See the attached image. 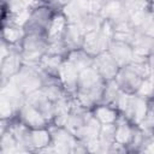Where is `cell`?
Returning <instances> with one entry per match:
<instances>
[{
  "label": "cell",
  "mask_w": 154,
  "mask_h": 154,
  "mask_svg": "<svg viewBox=\"0 0 154 154\" xmlns=\"http://www.w3.org/2000/svg\"><path fill=\"white\" fill-rule=\"evenodd\" d=\"M114 29L109 20H103L101 26L96 30L89 31L84 35L83 47L84 51L90 55H97L107 49L113 37Z\"/></svg>",
  "instance_id": "6da1fadb"
},
{
  "label": "cell",
  "mask_w": 154,
  "mask_h": 154,
  "mask_svg": "<svg viewBox=\"0 0 154 154\" xmlns=\"http://www.w3.org/2000/svg\"><path fill=\"white\" fill-rule=\"evenodd\" d=\"M117 103L128 118L132 119L138 124L147 113V103L144 99L140 95H130L122 93L117 100Z\"/></svg>",
  "instance_id": "7a4b0ae2"
},
{
  "label": "cell",
  "mask_w": 154,
  "mask_h": 154,
  "mask_svg": "<svg viewBox=\"0 0 154 154\" xmlns=\"http://www.w3.org/2000/svg\"><path fill=\"white\" fill-rule=\"evenodd\" d=\"M10 81H12L24 94H30L37 90L42 83L38 72L31 66H23L10 78Z\"/></svg>",
  "instance_id": "3957f363"
},
{
  "label": "cell",
  "mask_w": 154,
  "mask_h": 154,
  "mask_svg": "<svg viewBox=\"0 0 154 154\" xmlns=\"http://www.w3.org/2000/svg\"><path fill=\"white\" fill-rule=\"evenodd\" d=\"M46 49L48 51V45L38 36V34H34L30 37H26L24 41L23 60L26 64L38 63L41 61Z\"/></svg>",
  "instance_id": "277c9868"
},
{
  "label": "cell",
  "mask_w": 154,
  "mask_h": 154,
  "mask_svg": "<svg viewBox=\"0 0 154 154\" xmlns=\"http://www.w3.org/2000/svg\"><path fill=\"white\" fill-rule=\"evenodd\" d=\"M142 81L143 78L130 65L123 66L120 70H118V73L116 76V82L119 88L128 93L137 91Z\"/></svg>",
  "instance_id": "5b68a950"
},
{
  "label": "cell",
  "mask_w": 154,
  "mask_h": 154,
  "mask_svg": "<svg viewBox=\"0 0 154 154\" xmlns=\"http://www.w3.org/2000/svg\"><path fill=\"white\" fill-rule=\"evenodd\" d=\"M93 66L97 70V72L101 75L102 78L111 81L113 77L117 76L119 65L111 55V53L105 51L96 55V58L93 60Z\"/></svg>",
  "instance_id": "8992f818"
},
{
  "label": "cell",
  "mask_w": 154,
  "mask_h": 154,
  "mask_svg": "<svg viewBox=\"0 0 154 154\" xmlns=\"http://www.w3.org/2000/svg\"><path fill=\"white\" fill-rule=\"evenodd\" d=\"M100 16L111 23L113 22L114 24L123 20H129V14L125 10L124 0H107L100 11Z\"/></svg>",
  "instance_id": "52a82bcc"
},
{
  "label": "cell",
  "mask_w": 154,
  "mask_h": 154,
  "mask_svg": "<svg viewBox=\"0 0 154 154\" xmlns=\"http://www.w3.org/2000/svg\"><path fill=\"white\" fill-rule=\"evenodd\" d=\"M90 13L89 0H71L65 5L64 14L67 18V23L73 24L81 22L87 14Z\"/></svg>",
  "instance_id": "ba28073f"
},
{
  "label": "cell",
  "mask_w": 154,
  "mask_h": 154,
  "mask_svg": "<svg viewBox=\"0 0 154 154\" xmlns=\"http://www.w3.org/2000/svg\"><path fill=\"white\" fill-rule=\"evenodd\" d=\"M111 55L114 58L117 64L119 66H125L129 65L132 60V48L129 43L123 42V41H117L114 40L113 42L109 43V51Z\"/></svg>",
  "instance_id": "9c48e42d"
},
{
  "label": "cell",
  "mask_w": 154,
  "mask_h": 154,
  "mask_svg": "<svg viewBox=\"0 0 154 154\" xmlns=\"http://www.w3.org/2000/svg\"><path fill=\"white\" fill-rule=\"evenodd\" d=\"M59 77L61 83L64 84V87L70 90H77V83H78V73L79 71L67 60L65 63H63L59 67Z\"/></svg>",
  "instance_id": "30bf717a"
},
{
  "label": "cell",
  "mask_w": 154,
  "mask_h": 154,
  "mask_svg": "<svg viewBox=\"0 0 154 154\" xmlns=\"http://www.w3.org/2000/svg\"><path fill=\"white\" fill-rule=\"evenodd\" d=\"M53 137V146L54 150L58 152H70L73 149V147L77 146V142L75 141L72 132L63 130V129H55L52 131Z\"/></svg>",
  "instance_id": "8fae6325"
},
{
  "label": "cell",
  "mask_w": 154,
  "mask_h": 154,
  "mask_svg": "<svg viewBox=\"0 0 154 154\" xmlns=\"http://www.w3.org/2000/svg\"><path fill=\"white\" fill-rule=\"evenodd\" d=\"M20 114H22V119L24 120V123L34 129L43 128L47 120L36 107H34L32 105L28 102L20 107Z\"/></svg>",
  "instance_id": "7c38bea8"
},
{
  "label": "cell",
  "mask_w": 154,
  "mask_h": 154,
  "mask_svg": "<svg viewBox=\"0 0 154 154\" xmlns=\"http://www.w3.org/2000/svg\"><path fill=\"white\" fill-rule=\"evenodd\" d=\"M48 41L54 42L61 40V36L66 29V17L65 16H55L51 23L48 24Z\"/></svg>",
  "instance_id": "4fadbf2b"
},
{
  "label": "cell",
  "mask_w": 154,
  "mask_h": 154,
  "mask_svg": "<svg viewBox=\"0 0 154 154\" xmlns=\"http://www.w3.org/2000/svg\"><path fill=\"white\" fill-rule=\"evenodd\" d=\"M20 65V55L14 53H8V55L2 59V77L4 79L7 77H12L19 71Z\"/></svg>",
  "instance_id": "5bb4252c"
},
{
  "label": "cell",
  "mask_w": 154,
  "mask_h": 154,
  "mask_svg": "<svg viewBox=\"0 0 154 154\" xmlns=\"http://www.w3.org/2000/svg\"><path fill=\"white\" fill-rule=\"evenodd\" d=\"M69 61L78 70L82 71L83 69H87L89 66H93V59L89 57V54L84 51H73L70 57H69Z\"/></svg>",
  "instance_id": "9a60e30c"
},
{
  "label": "cell",
  "mask_w": 154,
  "mask_h": 154,
  "mask_svg": "<svg viewBox=\"0 0 154 154\" xmlns=\"http://www.w3.org/2000/svg\"><path fill=\"white\" fill-rule=\"evenodd\" d=\"M132 135H134V132L130 129V126L123 119H120V122L116 126V142L118 144L128 143L132 138Z\"/></svg>",
  "instance_id": "2e32d148"
},
{
  "label": "cell",
  "mask_w": 154,
  "mask_h": 154,
  "mask_svg": "<svg viewBox=\"0 0 154 154\" xmlns=\"http://www.w3.org/2000/svg\"><path fill=\"white\" fill-rule=\"evenodd\" d=\"M49 142V134L43 130H35L30 132V147H46Z\"/></svg>",
  "instance_id": "e0dca14e"
},
{
  "label": "cell",
  "mask_w": 154,
  "mask_h": 154,
  "mask_svg": "<svg viewBox=\"0 0 154 154\" xmlns=\"http://www.w3.org/2000/svg\"><path fill=\"white\" fill-rule=\"evenodd\" d=\"M122 89L119 88V85L117 84L116 81H111L108 83V85L106 87V89L103 90V99L106 102H117L119 95L122 94Z\"/></svg>",
  "instance_id": "ac0fdd59"
},
{
  "label": "cell",
  "mask_w": 154,
  "mask_h": 154,
  "mask_svg": "<svg viewBox=\"0 0 154 154\" xmlns=\"http://www.w3.org/2000/svg\"><path fill=\"white\" fill-rule=\"evenodd\" d=\"M95 118L103 123V124H108V123H113L116 120V112L112 111L109 107L107 106H101V107H97L96 111H95Z\"/></svg>",
  "instance_id": "d6986e66"
},
{
  "label": "cell",
  "mask_w": 154,
  "mask_h": 154,
  "mask_svg": "<svg viewBox=\"0 0 154 154\" xmlns=\"http://www.w3.org/2000/svg\"><path fill=\"white\" fill-rule=\"evenodd\" d=\"M137 95L144 97V96H152L154 95V73L144 78L137 90Z\"/></svg>",
  "instance_id": "ffe728a7"
},
{
  "label": "cell",
  "mask_w": 154,
  "mask_h": 154,
  "mask_svg": "<svg viewBox=\"0 0 154 154\" xmlns=\"http://www.w3.org/2000/svg\"><path fill=\"white\" fill-rule=\"evenodd\" d=\"M24 32L20 29V26L14 25V26H6L4 30V37L8 41V42H17L18 40H20L23 37Z\"/></svg>",
  "instance_id": "44dd1931"
},
{
  "label": "cell",
  "mask_w": 154,
  "mask_h": 154,
  "mask_svg": "<svg viewBox=\"0 0 154 154\" xmlns=\"http://www.w3.org/2000/svg\"><path fill=\"white\" fill-rule=\"evenodd\" d=\"M34 2V0H10V7L16 13L19 11L29 10V6Z\"/></svg>",
  "instance_id": "7402d4cb"
},
{
  "label": "cell",
  "mask_w": 154,
  "mask_h": 154,
  "mask_svg": "<svg viewBox=\"0 0 154 154\" xmlns=\"http://www.w3.org/2000/svg\"><path fill=\"white\" fill-rule=\"evenodd\" d=\"M148 64H149V67L152 70V73H154V46L149 53V58H148Z\"/></svg>",
  "instance_id": "603a6c76"
},
{
  "label": "cell",
  "mask_w": 154,
  "mask_h": 154,
  "mask_svg": "<svg viewBox=\"0 0 154 154\" xmlns=\"http://www.w3.org/2000/svg\"><path fill=\"white\" fill-rule=\"evenodd\" d=\"M146 144H147V148L144 149L146 152H154V137L146 141Z\"/></svg>",
  "instance_id": "cb8c5ba5"
},
{
  "label": "cell",
  "mask_w": 154,
  "mask_h": 154,
  "mask_svg": "<svg viewBox=\"0 0 154 154\" xmlns=\"http://www.w3.org/2000/svg\"><path fill=\"white\" fill-rule=\"evenodd\" d=\"M54 2H57V4H60V5H67L71 0H53Z\"/></svg>",
  "instance_id": "d4e9b609"
},
{
  "label": "cell",
  "mask_w": 154,
  "mask_h": 154,
  "mask_svg": "<svg viewBox=\"0 0 154 154\" xmlns=\"http://www.w3.org/2000/svg\"><path fill=\"white\" fill-rule=\"evenodd\" d=\"M152 13H153V16H154V1H153V7H152Z\"/></svg>",
  "instance_id": "484cf974"
}]
</instances>
